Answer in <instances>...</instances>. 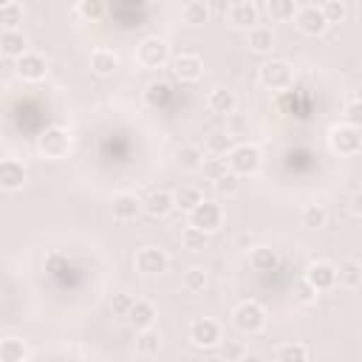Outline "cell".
<instances>
[{
  "mask_svg": "<svg viewBox=\"0 0 362 362\" xmlns=\"http://www.w3.org/2000/svg\"><path fill=\"white\" fill-rule=\"evenodd\" d=\"M181 243H184V249H189V252H201V249H206L209 235H206V232H201V229L187 226V229L181 232Z\"/></svg>",
  "mask_w": 362,
  "mask_h": 362,
  "instance_id": "37",
  "label": "cell"
},
{
  "mask_svg": "<svg viewBox=\"0 0 362 362\" xmlns=\"http://www.w3.org/2000/svg\"><path fill=\"white\" fill-rule=\"evenodd\" d=\"M133 305H136V300H133L130 294H124V291L113 294V300H110V311H113L116 317H124V320H127V314H130Z\"/></svg>",
  "mask_w": 362,
  "mask_h": 362,
  "instance_id": "41",
  "label": "cell"
},
{
  "mask_svg": "<svg viewBox=\"0 0 362 362\" xmlns=\"http://www.w3.org/2000/svg\"><path fill=\"white\" fill-rule=\"evenodd\" d=\"M144 204L133 195V192H119L116 198H113V218L116 221H136V215H139V209H141Z\"/></svg>",
  "mask_w": 362,
  "mask_h": 362,
  "instance_id": "19",
  "label": "cell"
},
{
  "mask_svg": "<svg viewBox=\"0 0 362 362\" xmlns=\"http://www.w3.org/2000/svg\"><path fill=\"white\" fill-rule=\"evenodd\" d=\"M0 51L6 59H20L23 54H28V42L23 37V31H0Z\"/></svg>",
  "mask_w": 362,
  "mask_h": 362,
  "instance_id": "18",
  "label": "cell"
},
{
  "mask_svg": "<svg viewBox=\"0 0 362 362\" xmlns=\"http://www.w3.org/2000/svg\"><path fill=\"white\" fill-rule=\"evenodd\" d=\"M187 339L195 348H215L221 342V325L212 317H195L187 325Z\"/></svg>",
  "mask_w": 362,
  "mask_h": 362,
  "instance_id": "7",
  "label": "cell"
},
{
  "mask_svg": "<svg viewBox=\"0 0 362 362\" xmlns=\"http://www.w3.org/2000/svg\"><path fill=\"white\" fill-rule=\"evenodd\" d=\"M314 297H317V291L303 280V283H300V288H297V300H300V303H314Z\"/></svg>",
  "mask_w": 362,
  "mask_h": 362,
  "instance_id": "44",
  "label": "cell"
},
{
  "mask_svg": "<svg viewBox=\"0 0 362 362\" xmlns=\"http://www.w3.org/2000/svg\"><path fill=\"white\" fill-rule=\"evenodd\" d=\"M116 68H119V54H116V51H110V48H96V51L90 54V71H93L96 76H110V74H116Z\"/></svg>",
  "mask_w": 362,
  "mask_h": 362,
  "instance_id": "21",
  "label": "cell"
},
{
  "mask_svg": "<svg viewBox=\"0 0 362 362\" xmlns=\"http://www.w3.org/2000/svg\"><path fill=\"white\" fill-rule=\"evenodd\" d=\"M229 127H232V130H229V136H232V133H243V130H246V122H243V116L232 113V116H229Z\"/></svg>",
  "mask_w": 362,
  "mask_h": 362,
  "instance_id": "46",
  "label": "cell"
},
{
  "mask_svg": "<svg viewBox=\"0 0 362 362\" xmlns=\"http://www.w3.org/2000/svg\"><path fill=\"white\" fill-rule=\"evenodd\" d=\"M232 150H235V144H232V136L229 133H212V136H206V153L209 156L226 158Z\"/></svg>",
  "mask_w": 362,
  "mask_h": 362,
  "instance_id": "33",
  "label": "cell"
},
{
  "mask_svg": "<svg viewBox=\"0 0 362 362\" xmlns=\"http://www.w3.org/2000/svg\"><path fill=\"white\" fill-rule=\"evenodd\" d=\"M232 320H235V328H238V331H243V334H257V331H263V325H266V308H263L257 300H243V303L235 308Z\"/></svg>",
  "mask_w": 362,
  "mask_h": 362,
  "instance_id": "5",
  "label": "cell"
},
{
  "mask_svg": "<svg viewBox=\"0 0 362 362\" xmlns=\"http://www.w3.org/2000/svg\"><path fill=\"white\" fill-rule=\"evenodd\" d=\"M328 141H331V150L334 153H339V156H356L362 150V130H356V127H351V124L342 122V124H337L331 130Z\"/></svg>",
  "mask_w": 362,
  "mask_h": 362,
  "instance_id": "8",
  "label": "cell"
},
{
  "mask_svg": "<svg viewBox=\"0 0 362 362\" xmlns=\"http://www.w3.org/2000/svg\"><path fill=\"white\" fill-rule=\"evenodd\" d=\"M257 82L266 90H286L294 82V71L286 59H269L257 68Z\"/></svg>",
  "mask_w": 362,
  "mask_h": 362,
  "instance_id": "1",
  "label": "cell"
},
{
  "mask_svg": "<svg viewBox=\"0 0 362 362\" xmlns=\"http://www.w3.org/2000/svg\"><path fill=\"white\" fill-rule=\"evenodd\" d=\"M274 362H308V348L303 342H283L274 351Z\"/></svg>",
  "mask_w": 362,
  "mask_h": 362,
  "instance_id": "27",
  "label": "cell"
},
{
  "mask_svg": "<svg viewBox=\"0 0 362 362\" xmlns=\"http://www.w3.org/2000/svg\"><path fill=\"white\" fill-rule=\"evenodd\" d=\"M345 124H351V127H356V130H362V102H348L345 105Z\"/></svg>",
  "mask_w": 362,
  "mask_h": 362,
  "instance_id": "42",
  "label": "cell"
},
{
  "mask_svg": "<svg viewBox=\"0 0 362 362\" xmlns=\"http://www.w3.org/2000/svg\"><path fill=\"white\" fill-rule=\"evenodd\" d=\"M297 3L294 0H269L266 3V14L272 20H294L297 17Z\"/></svg>",
  "mask_w": 362,
  "mask_h": 362,
  "instance_id": "31",
  "label": "cell"
},
{
  "mask_svg": "<svg viewBox=\"0 0 362 362\" xmlns=\"http://www.w3.org/2000/svg\"><path fill=\"white\" fill-rule=\"evenodd\" d=\"M351 212H354L356 218H362V189L354 192V198H351Z\"/></svg>",
  "mask_w": 362,
  "mask_h": 362,
  "instance_id": "47",
  "label": "cell"
},
{
  "mask_svg": "<svg viewBox=\"0 0 362 362\" xmlns=\"http://www.w3.org/2000/svg\"><path fill=\"white\" fill-rule=\"evenodd\" d=\"M23 184H25V167L17 158H3L0 161V187L6 192H14V189H23Z\"/></svg>",
  "mask_w": 362,
  "mask_h": 362,
  "instance_id": "15",
  "label": "cell"
},
{
  "mask_svg": "<svg viewBox=\"0 0 362 362\" xmlns=\"http://www.w3.org/2000/svg\"><path fill=\"white\" fill-rule=\"evenodd\" d=\"M240 362H266V359H263L260 354H243V359H240Z\"/></svg>",
  "mask_w": 362,
  "mask_h": 362,
  "instance_id": "48",
  "label": "cell"
},
{
  "mask_svg": "<svg viewBox=\"0 0 362 362\" xmlns=\"http://www.w3.org/2000/svg\"><path fill=\"white\" fill-rule=\"evenodd\" d=\"M249 48L255 54H269L274 48V31L269 25H255L249 31Z\"/></svg>",
  "mask_w": 362,
  "mask_h": 362,
  "instance_id": "24",
  "label": "cell"
},
{
  "mask_svg": "<svg viewBox=\"0 0 362 362\" xmlns=\"http://www.w3.org/2000/svg\"><path fill=\"white\" fill-rule=\"evenodd\" d=\"M37 150H40L45 158H62V156H68V150H71V136H68V130L59 127V124L45 127V130L37 136Z\"/></svg>",
  "mask_w": 362,
  "mask_h": 362,
  "instance_id": "3",
  "label": "cell"
},
{
  "mask_svg": "<svg viewBox=\"0 0 362 362\" xmlns=\"http://www.w3.org/2000/svg\"><path fill=\"white\" fill-rule=\"evenodd\" d=\"M74 11H76L82 20H102L105 11H107V6L99 3V0H79V3L74 6Z\"/></svg>",
  "mask_w": 362,
  "mask_h": 362,
  "instance_id": "36",
  "label": "cell"
},
{
  "mask_svg": "<svg viewBox=\"0 0 362 362\" xmlns=\"http://www.w3.org/2000/svg\"><path fill=\"white\" fill-rule=\"evenodd\" d=\"M356 102H362V85L356 88Z\"/></svg>",
  "mask_w": 362,
  "mask_h": 362,
  "instance_id": "49",
  "label": "cell"
},
{
  "mask_svg": "<svg viewBox=\"0 0 362 362\" xmlns=\"http://www.w3.org/2000/svg\"><path fill=\"white\" fill-rule=\"evenodd\" d=\"M337 283L345 286V288L362 286V263H356V260H342V263L337 266Z\"/></svg>",
  "mask_w": 362,
  "mask_h": 362,
  "instance_id": "23",
  "label": "cell"
},
{
  "mask_svg": "<svg viewBox=\"0 0 362 362\" xmlns=\"http://www.w3.org/2000/svg\"><path fill=\"white\" fill-rule=\"evenodd\" d=\"M215 187H218V192H223V195H235L238 192V175H226V178H221V181H215Z\"/></svg>",
  "mask_w": 362,
  "mask_h": 362,
  "instance_id": "43",
  "label": "cell"
},
{
  "mask_svg": "<svg viewBox=\"0 0 362 362\" xmlns=\"http://www.w3.org/2000/svg\"><path fill=\"white\" fill-rule=\"evenodd\" d=\"M20 23H23V6L17 0H6L0 6V25H3V31H20Z\"/></svg>",
  "mask_w": 362,
  "mask_h": 362,
  "instance_id": "25",
  "label": "cell"
},
{
  "mask_svg": "<svg viewBox=\"0 0 362 362\" xmlns=\"http://www.w3.org/2000/svg\"><path fill=\"white\" fill-rule=\"evenodd\" d=\"M0 359L3 362H23L25 359V342L20 337H3V342H0Z\"/></svg>",
  "mask_w": 362,
  "mask_h": 362,
  "instance_id": "30",
  "label": "cell"
},
{
  "mask_svg": "<svg viewBox=\"0 0 362 362\" xmlns=\"http://www.w3.org/2000/svg\"><path fill=\"white\" fill-rule=\"evenodd\" d=\"M249 263H252L255 272H274L280 266V255L272 246H257V249H252Z\"/></svg>",
  "mask_w": 362,
  "mask_h": 362,
  "instance_id": "22",
  "label": "cell"
},
{
  "mask_svg": "<svg viewBox=\"0 0 362 362\" xmlns=\"http://www.w3.org/2000/svg\"><path fill=\"white\" fill-rule=\"evenodd\" d=\"M204 173H206L212 181H221V178L229 175V161L221 158V156H209V158H204Z\"/></svg>",
  "mask_w": 362,
  "mask_h": 362,
  "instance_id": "38",
  "label": "cell"
},
{
  "mask_svg": "<svg viewBox=\"0 0 362 362\" xmlns=\"http://www.w3.org/2000/svg\"><path fill=\"white\" fill-rule=\"evenodd\" d=\"M178 161H181V167H187V170H198V167H204V150H201L198 144H184V147L178 150Z\"/></svg>",
  "mask_w": 362,
  "mask_h": 362,
  "instance_id": "35",
  "label": "cell"
},
{
  "mask_svg": "<svg viewBox=\"0 0 362 362\" xmlns=\"http://www.w3.org/2000/svg\"><path fill=\"white\" fill-rule=\"evenodd\" d=\"M305 283L314 291H331L337 286V266L328 260H317L305 269Z\"/></svg>",
  "mask_w": 362,
  "mask_h": 362,
  "instance_id": "12",
  "label": "cell"
},
{
  "mask_svg": "<svg viewBox=\"0 0 362 362\" xmlns=\"http://www.w3.org/2000/svg\"><path fill=\"white\" fill-rule=\"evenodd\" d=\"M206 107H209L212 113L229 119V116L235 113V107H238V99H235V93H232L229 88H212L209 96H206Z\"/></svg>",
  "mask_w": 362,
  "mask_h": 362,
  "instance_id": "16",
  "label": "cell"
},
{
  "mask_svg": "<svg viewBox=\"0 0 362 362\" xmlns=\"http://www.w3.org/2000/svg\"><path fill=\"white\" fill-rule=\"evenodd\" d=\"M170 96H173V90H170L167 82H150L147 90H144V99H147L150 107H164L170 102Z\"/></svg>",
  "mask_w": 362,
  "mask_h": 362,
  "instance_id": "32",
  "label": "cell"
},
{
  "mask_svg": "<svg viewBox=\"0 0 362 362\" xmlns=\"http://www.w3.org/2000/svg\"><path fill=\"white\" fill-rule=\"evenodd\" d=\"M156 305L153 303H147V300H136V305L130 308V314H127V322L136 328V331H147V328H153V322H156Z\"/></svg>",
  "mask_w": 362,
  "mask_h": 362,
  "instance_id": "20",
  "label": "cell"
},
{
  "mask_svg": "<svg viewBox=\"0 0 362 362\" xmlns=\"http://www.w3.org/2000/svg\"><path fill=\"white\" fill-rule=\"evenodd\" d=\"M133 263H136V269H139L141 274H161V272H167L170 257H167V252L158 249V246H141V249L136 252Z\"/></svg>",
  "mask_w": 362,
  "mask_h": 362,
  "instance_id": "10",
  "label": "cell"
},
{
  "mask_svg": "<svg viewBox=\"0 0 362 362\" xmlns=\"http://www.w3.org/2000/svg\"><path fill=\"white\" fill-rule=\"evenodd\" d=\"M14 71H17V76L25 79V82H40V79H45V74H48V62H45L42 54L28 51V54H23V57L14 62Z\"/></svg>",
  "mask_w": 362,
  "mask_h": 362,
  "instance_id": "13",
  "label": "cell"
},
{
  "mask_svg": "<svg viewBox=\"0 0 362 362\" xmlns=\"http://www.w3.org/2000/svg\"><path fill=\"white\" fill-rule=\"evenodd\" d=\"M257 14H260V8H257L255 3H249V0H238V3H229V6L223 8V17H226L229 25H235V28H249V31L255 28Z\"/></svg>",
  "mask_w": 362,
  "mask_h": 362,
  "instance_id": "11",
  "label": "cell"
},
{
  "mask_svg": "<svg viewBox=\"0 0 362 362\" xmlns=\"http://www.w3.org/2000/svg\"><path fill=\"white\" fill-rule=\"evenodd\" d=\"M136 62L141 68H164L170 62V45L158 37H144L136 45Z\"/></svg>",
  "mask_w": 362,
  "mask_h": 362,
  "instance_id": "4",
  "label": "cell"
},
{
  "mask_svg": "<svg viewBox=\"0 0 362 362\" xmlns=\"http://www.w3.org/2000/svg\"><path fill=\"white\" fill-rule=\"evenodd\" d=\"M173 74L181 82H198L204 76V59L192 51H184V54L173 57Z\"/></svg>",
  "mask_w": 362,
  "mask_h": 362,
  "instance_id": "14",
  "label": "cell"
},
{
  "mask_svg": "<svg viewBox=\"0 0 362 362\" xmlns=\"http://www.w3.org/2000/svg\"><path fill=\"white\" fill-rule=\"evenodd\" d=\"M226 161H229V173L240 178V175H255L263 164V156L255 144H235V150L226 156Z\"/></svg>",
  "mask_w": 362,
  "mask_h": 362,
  "instance_id": "2",
  "label": "cell"
},
{
  "mask_svg": "<svg viewBox=\"0 0 362 362\" xmlns=\"http://www.w3.org/2000/svg\"><path fill=\"white\" fill-rule=\"evenodd\" d=\"M294 23H297V28H300L305 37H317V34H322V31L328 28V20H325L322 8H320V6H314V3L300 6V8H297Z\"/></svg>",
  "mask_w": 362,
  "mask_h": 362,
  "instance_id": "9",
  "label": "cell"
},
{
  "mask_svg": "<svg viewBox=\"0 0 362 362\" xmlns=\"http://www.w3.org/2000/svg\"><path fill=\"white\" fill-rule=\"evenodd\" d=\"M184 288L189 291V294H195V291H204L206 288V272L204 269H198V266H192V269H187L184 272Z\"/></svg>",
  "mask_w": 362,
  "mask_h": 362,
  "instance_id": "39",
  "label": "cell"
},
{
  "mask_svg": "<svg viewBox=\"0 0 362 362\" xmlns=\"http://www.w3.org/2000/svg\"><path fill=\"white\" fill-rule=\"evenodd\" d=\"M201 201H204V195H201L198 187H181V189H175V206H181L187 215H189Z\"/></svg>",
  "mask_w": 362,
  "mask_h": 362,
  "instance_id": "34",
  "label": "cell"
},
{
  "mask_svg": "<svg viewBox=\"0 0 362 362\" xmlns=\"http://www.w3.org/2000/svg\"><path fill=\"white\" fill-rule=\"evenodd\" d=\"M158 348H161V334H158L156 328L139 331V337H136V351H139L141 356H156Z\"/></svg>",
  "mask_w": 362,
  "mask_h": 362,
  "instance_id": "29",
  "label": "cell"
},
{
  "mask_svg": "<svg viewBox=\"0 0 362 362\" xmlns=\"http://www.w3.org/2000/svg\"><path fill=\"white\" fill-rule=\"evenodd\" d=\"M187 221H189L192 229H201V232L212 235V232H218L221 223H223V209H221V204H215V201H201V204L187 215Z\"/></svg>",
  "mask_w": 362,
  "mask_h": 362,
  "instance_id": "6",
  "label": "cell"
},
{
  "mask_svg": "<svg viewBox=\"0 0 362 362\" xmlns=\"http://www.w3.org/2000/svg\"><path fill=\"white\" fill-rule=\"evenodd\" d=\"M243 354H246V351H243L240 345H226V348H223V359H229V362H232V359H238V362H240V359H243Z\"/></svg>",
  "mask_w": 362,
  "mask_h": 362,
  "instance_id": "45",
  "label": "cell"
},
{
  "mask_svg": "<svg viewBox=\"0 0 362 362\" xmlns=\"http://www.w3.org/2000/svg\"><path fill=\"white\" fill-rule=\"evenodd\" d=\"M173 206H175V192H170V189H150L144 198V209L153 218H164Z\"/></svg>",
  "mask_w": 362,
  "mask_h": 362,
  "instance_id": "17",
  "label": "cell"
},
{
  "mask_svg": "<svg viewBox=\"0 0 362 362\" xmlns=\"http://www.w3.org/2000/svg\"><path fill=\"white\" fill-rule=\"evenodd\" d=\"M300 223H303L305 229H322V226L328 223V212H325L320 204H305V206L300 209Z\"/></svg>",
  "mask_w": 362,
  "mask_h": 362,
  "instance_id": "28",
  "label": "cell"
},
{
  "mask_svg": "<svg viewBox=\"0 0 362 362\" xmlns=\"http://www.w3.org/2000/svg\"><path fill=\"white\" fill-rule=\"evenodd\" d=\"M320 8H322V14H325L328 25H331V23H342V20L348 17V6H345L342 0H325V3H320Z\"/></svg>",
  "mask_w": 362,
  "mask_h": 362,
  "instance_id": "40",
  "label": "cell"
},
{
  "mask_svg": "<svg viewBox=\"0 0 362 362\" xmlns=\"http://www.w3.org/2000/svg\"><path fill=\"white\" fill-rule=\"evenodd\" d=\"M181 20L189 23V25H201L209 20V6L204 0H187L181 6Z\"/></svg>",
  "mask_w": 362,
  "mask_h": 362,
  "instance_id": "26",
  "label": "cell"
}]
</instances>
